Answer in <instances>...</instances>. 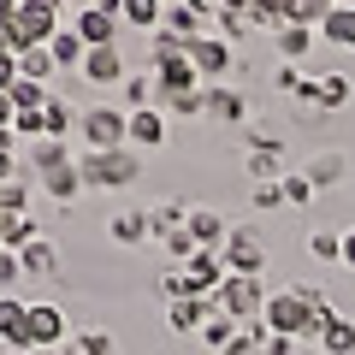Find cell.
Returning <instances> with one entry per match:
<instances>
[{
    "mask_svg": "<svg viewBox=\"0 0 355 355\" xmlns=\"http://www.w3.org/2000/svg\"><path fill=\"white\" fill-rule=\"evenodd\" d=\"M214 308H219V314H231L237 326H249V320H261V308H266V291H261V279H243V272H231V279L219 284Z\"/></svg>",
    "mask_w": 355,
    "mask_h": 355,
    "instance_id": "cell-1",
    "label": "cell"
},
{
    "mask_svg": "<svg viewBox=\"0 0 355 355\" xmlns=\"http://www.w3.org/2000/svg\"><path fill=\"white\" fill-rule=\"evenodd\" d=\"M18 266H24L30 279H53V272H60V249H53L48 237H36V243L18 249Z\"/></svg>",
    "mask_w": 355,
    "mask_h": 355,
    "instance_id": "cell-17",
    "label": "cell"
},
{
    "mask_svg": "<svg viewBox=\"0 0 355 355\" xmlns=\"http://www.w3.org/2000/svg\"><path fill=\"white\" fill-rule=\"evenodd\" d=\"M24 331H30V302L12 291H0V343L6 349H24Z\"/></svg>",
    "mask_w": 355,
    "mask_h": 355,
    "instance_id": "cell-12",
    "label": "cell"
},
{
    "mask_svg": "<svg viewBox=\"0 0 355 355\" xmlns=\"http://www.w3.org/2000/svg\"><path fill=\"white\" fill-rule=\"evenodd\" d=\"M77 36L89 42V48H113V30H119V6H101V0H95V6H83V12H77Z\"/></svg>",
    "mask_w": 355,
    "mask_h": 355,
    "instance_id": "cell-10",
    "label": "cell"
},
{
    "mask_svg": "<svg viewBox=\"0 0 355 355\" xmlns=\"http://www.w3.org/2000/svg\"><path fill=\"white\" fill-rule=\"evenodd\" d=\"M130 142L137 148H160L166 142V113L160 107H130Z\"/></svg>",
    "mask_w": 355,
    "mask_h": 355,
    "instance_id": "cell-15",
    "label": "cell"
},
{
    "mask_svg": "<svg viewBox=\"0 0 355 355\" xmlns=\"http://www.w3.org/2000/svg\"><path fill=\"white\" fill-rule=\"evenodd\" d=\"M184 279H190V291H196V296H207V302H214L219 284H225L231 272H225V261H219V249H196L190 261H184Z\"/></svg>",
    "mask_w": 355,
    "mask_h": 355,
    "instance_id": "cell-9",
    "label": "cell"
},
{
    "mask_svg": "<svg viewBox=\"0 0 355 355\" xmlns=\"http://www.w3.org/2000/svg\"><path fill=\"white\" fill-rule=\"evenodd\" d=\"M207 107H214L219 119H237V113H243V101L231 95V89H207Z\"/></svg>",
    "mask_w": 355,
    "mask_h": 355,
    "instance_id": "cell-34",
    "label": "cell"
},
{
    "mask_svg": "<svg viewBox=\"0 0 355 355\" xmlns=\"http://www.w3.org/2000/svg\"><path fill=\"white\" fill-rule=\"evenodd\" d=\"M184 53H190V65H196L202 77H225V71H231V48H225L219 36H196Z\"/></svg>",
    "mask_w": 355,
    "mask_h": 355,
    "instance_id": "cell-13",
    "label": "cell"
},
{
    "mask_svg": "<svg viewBox=\"0 0 355 355\" xmlns=\"http://www.w3.org/2000/svg\"><path fill=\"white\" fill-rule=\"evenodd\" d=\"M53 71H60V65H53L48 48H24V53H18V77H30V83H48Z\"/></svg>",
    "mask_w": 355,
    "mask_h": 355,
    "instance_id": "cell-22",
    "label": "cell"
},
{
    "mask_svg": "<svg viewBox=\"0 0 355 355\" xmlns=\"http://www.w3.org/2000/svg\"><path fill=\"white\" fill-rule=\"evenodd\" d=\"M184 231L196 237V249H225V237H231V225H225V219L214 214V207H190Z\"/></svg>",
    "mask_w": 355,
    "mask_h": 355,
    "instance_id": "cell-14",
    "label": "cell"
},
{
    "mask_svg": "<svg viewBox=\"0 0 355 355\" xmlns=\"http://www.w3.org/2000/svg\"><path fill=\"white\" fill-rule=\"evenodd\" d=\"M154 77H160V101H184V95H202V71L190 65V53L154 60Z\"/></svg>",
    "mask_w": 355,
    "mask_h": 355,
    "instance_id": "cell-6",
    "label": "cell"
},
{
    "mask_svg": "<svg viewBox=\"0 0 355 355\" xmlns=\"http://www.w3.org/2000/svg\"><path fill=\"white\" fill-rule=\"evenodd\" d=\"M343 266H349V272H355V225L343 231Z\"/></svg>",
    "mask_w": 355,
    "mask_h": 355,
    "instance_id": "cell-42",
    "label": "cell"
},
{
    "mask_svg": "<svg viewBox=\"0 0 355 355\" xmlns=\"http://www.w3.org/2000/svg\"><path fill=\"white\" fill-rule=\"evenodd\" d=\"M125 95H130V107H154V101H148V77H130Z\"/></svg>",
    "mask_w": 355,
    "mask_h": 355,
    "instance_id": "cell-38",
    "label": "cell"
},
{
    "mask_svg": "<svg viewBox=\"0 0 355 355\" xmlns=\"http://www.w3.org/2000/svg\"><path fill=\"white\" fill-rule=\"evenodd\" d=\"M254 202H261V207H279L284 190H279V184H254Z\"/></svg>",
    "mask_w": 355,
    "mask_h": 355,
    "instance_id": "cell-40",
    "label": "cell"
},
{
    "mask_svg": "<svg viewBox=\"0 0 355 355\" xmlns=\"http://www.w3.org/2000/svg\"><path fill=\"white\" fill-rule=\"evenodd\" d=\"M65 355H77V349H65Z\"/></svg>",
    "mask_w": 355,
    "mask_h": 355,
    "instance_id": "cell-46",
    "label": "cell"
},
{
    "mask_svg": "<svg viewBox=\"0 0 355 355\" xmlns=\"http://www.w3.org/2000/svg\"><path fill=\"white\" fill-rule=\"evenodd\" d=\"M77 190H83V172H77V160H65V166H53V172H48V196L71 202Z\"/></svg>",
    "mask_w": 355,
    "mask_h": 355,
    "instance_id": "cell-23",
    "label": "cell"
},
{
    "mask_svg": "<svg viewBox=\"0 0 355 355\" xmlns=\"http://www.w3.org/2000/svg\"><path fill=\"white\" fill-rule=\"evenodd\" d=\"M0 214H30V190L18 184V178H12V184H0Z\"/></svg>",
    "mask_w": 355,
    "mask_h": 355,
    "instance_id": "cell-32",
    "label": "cell"
},
{
    "mask_svg": "<svg viewBox=\"0 0 355 355\" xmlns=\"http://www.w3.org/2000/svg\"><path fill=\"white\" fill-rule=\"evenodd\" d=\"M343 101H349V77H343V71L320 77V107H343Z\"/></svg>",
    "mask_w": 355,
    "mask_h": 355,
    "instance_id": "cell-30",
    "label": "cell"
},
{
    "mask_svg": "<svg viewBox=\"0 0 355 355\" xmlns=\"http://www.w3.org/2000/svg\"><path fill=\"white\" fill-rule=\"evenodd\" d=\"M12 18H18V0H0V30L12 24Z\"/></svg>",
    "mask_w": 355,
    "mask_h": 355,
    "instance_id": "cell-43",
    "label": "cell"
},
{
    "mask_svg": "<svg viewBox=\"0 0 355 355\" xmlns=\"http://www.w3.org/2000/svg\"><path fill=\"white\" fill-rule=\"evenodd\" d=\"M308 249H314L320 261H343V237H338V231H314V237H308Z\"/></svg>",
    "mask_w": 355,
    "mask_h": 355,
    "instance_id": "cell-33",
    "label": "cell"
},
{
    "mask_svg": "<svg viewBox=\"0 0 355 355\" xmlns=\"http://www.w3.org/2000/svg\"><path fill=\"white\" fill-rule=\"evenodd\" d=\"M42 125H48V137H53V142H60V137H65V130H71V125H77V113H71V107H65V101H48V107H42Z\"/></svg>",
    "mask_w": 355,
    "mask_h": 355,
    "instance_id": "cell-27",
    "label": "cell"
},
{
    "mask_svg": "<svg viewBox=\"0 0 355 355\" xmlns=\"http://www.w3.org/2000/svg\"><path fill=\"white\" fill-rule=\"evenodd\" d=\"M24 243H36V219L30 214H0V249H24Z\"/></svg>",
    "mask_w": 355,
    "mask_h": 355,
    "instance_id": "cell-20",
    "label": "cell"
},
{
    "mask_svg": "<svg viewBox=\"0 0 355 355\" xmlns=\"http://www.w3.org/2000/svg\"><path fill=\"white\" fill-rule=\"evenodd\" d=\"M320 355H355V320H343V314H331L326 326H320Z\"/></svg>",
    "mask_w": 355,
    "mask_h": 355,
    "instance_id": "cell-18",
    "label": "cell"
},
{
    "mask_svg": "<svg viewBox=\"0 0 355 355\" xmlns=\"http://www.w3.org/2000/svg\"><path fill=\"white\" fill-rule=\"evenodd\" d=\"M320 30H326V42H338V48H355V0L331 6V12L320 18Z\"/></svg>",
    "mask_w": 355,
    "mask_h": 355,
    "instance_id": "cell-19",
    "label": "cell"
},
{
    "mask_svg": "<svg viewBox=\"0 0 355 355\" xmlns=\"http://www.w3.org/2000/svg\"><path fill=\"white\" fill-rule=\"evenodd\" d=\"M266 343L261 338H249V331H237V343H231V349H219V355H261Z\"/></svg>",
    "mask_w": 355,
    "mask_h": 355,
    "instance_id": "cell-37",
    "label": "cell"
},
{
    "mask_svg": "<svg viewBox=\"0 0 355 355\" xmlns=\"http://www.w3.org/2000/svg\"><path fill=\"white\" fill-rule=\"evenodd\" d=\"M60 6H77V12H83V6H95V0H60Z\"/></svg>",
    "mask_w": 355,
    "mask_h": 355,
    "instance_id": "cell-44",
    "label": "cell"
},
{
    "mask_svg": "<svg viewBox=\"0 0 355 355\" xmlns=\"http://www.w3.org/2000/svg\"><path fill=\"white\" fill-rule=\"evenodd\" d=\"M279 48L291 53V60H302V53L314 48V30H308V24H284V30H279Z\"/></svg>",
    "mask_w": 355,
    "mask_h": 355,
    "instance_id": "cell-26",
    "label": "cell"
},
{
    "mask_svg": "<svg viewBox=\"0 0 355 355\" xmlns=\"http://www.w3.org/2000/svg\"><path fill=\"white\" fill-rule=\"evenodd\" d=\"M48 53H53V65H83V60H89V42H83V36H77V30H71V24H65V30H60V36H53V42H48Z\"/></svg>",
    "mask_w": 355,
    "mask_h": 355,
    "instance_id": "cell-21",
    "label": "cell"
},
{
    "mask_svg": "<svg viewBox=\"0 0 355 355\" xmlns=\"http://www.w3.org/2000/svg\"><path fill=\"white\" fill-rule=\"evenodd\" d=\"M18 272H24V266H18V254H12V249H6V254H0V291H6V284H12V279H18Z\"/></svg>",
    "mask_w": 355,
    "mask_h": 355,
    "instance_id": "cell-39",
    "label": "cell"
},
{
    "mask_svg": "<svg viewBox=\"0 0 355 355\" xmlns=\"http://www.w3.org/2000/svg\"><path fill=\"white\" fill-rule=\"evenodd\" d=\"M0 254H6V249H0Z\"/></svg>",
    "mask_w": 355,
    "mask_h": 355,
    "instance_id": "cell-48",
    "label": "cell"
},
{
    "mask_svg": "<svg viewBox=\"0 0 355 355\" xmlns=\"http://www.w3.org/2000/svg\"><path fill=\"white\" fill-rule=\"evenodd\" d=\"M160 296H166V302H178V296H196V291H190L184 272H166V279H160Z\"/></svg>",
    "mask_w": 355,
    "mask_h": 355,
    "instance_id": "cell-35",
    "label": "cell"
},
{
    "mask_svg": "<svg viewBox=\"0 0 355 355\" xmlns=\"http://www.w3.org/2000/svg\"><path fill=\"white\" fill-rule=\"evenodd\" d=\"M119 18H130V24H142V30H160L166 6H160V0H125V6H119Z\"/></svg>",
    "mask_w": 355,
    "mask_h": 355,
    "instance_id": "cell-24",
    "label": "cell"
},
{
    "mask_svg": "<svg viewBox=\"0 0 355 355\" xmlns=\"http://www.w3.org/2000/svg\"><path fill=\"white\" fill-rule=\"evenodd\" d=\"M18 83V53H0V95H12Z\"/></svg>",
    "mask_w": 355,
    "mask_h": 355,
    "instance_id": "cell-36",
    "label": "cell"
},
{
    "mask_svg": "<svg viewBox=\"0 0 355 355\" xmlns=\"http://www.w3.org/2000/svg\"><path fill=\"white\" fill-rule=\"evenodd\" d=\"M326 6H343V0H326Z\"/></svg>",
    "mask_w": 355,
    "mask_h": 355,
    "instance_id": "cell-45",
    "label": "cell"
},
{
    "mask_svg": "<svg viewBox=\"0 0 355 355\" xmlns=\"http://www.w3.org/2000/svg\"><path fill=\"white\" fill-rule=\"evenodd\" d=\"M279 190H284V202H314V178H302V172H291V178H279Z\"/></svg>",
    "mask_w": 355,
    "mask_h": 355,
    "instance_id": "cell-31",
    "label": "cell"
},
{
    "mask_svg": "<svg viewBox=\"0 0 355 355\" xmlns=\"http://www.w3.org/2000/svg\"><path fill=\"white\" fill-rule=\"evenodd\" d=\"M83 77H89V83H125V53H119V48H89Z\"/></svg>",
    "mask_w": 355,
    "mask_h": 355,
    "instance_id": "cell-16",
    "label": "cell"
},
{
    "mask_svg": "<svg viewBox=\"0 0 355 355\" xmlns=\"http://www.w3.org/2000/svg\"><path fill=\"white\" fill-rule=\"evenodd\" d=\"M148 231H154L148 214H119V219H113V237H119V243H142Z\"/></svg>",
    "mask_w": 355,
    "mask_h": 355,
    "instance_id": "cell-28",
    "label": "cell"
},
{
    "mask_svg": "<svg viewBox=\"0 0 355 355\" xmlns=\"http://www.w3.org/2000/svg\"><path fill=\"white\" fill-rule=\"evenodd\" d=\"M71 349L77 355H119V338H113V331H83Z\"/></svg>",
    "mask_w": 355,
    "mask_h": 355,
    "instance_id": "cell-29",
    "label": "cell"
},
{
    "mask_svg": "<svg viewBox=\"0 0 355 355\" xmlns=\"http://www.w3.org/2000/svg\"><path fill=\"white\" fill-rule=\"evenodd\" d=\"M219 261H225V272H243V279H261V266H266V249L254 231H231L225 249H219Z\"/></svg>",
    "mask_w": 355,
    "mask_h": 355,
    "instance_id": "cell-7",
    "label": "cell"
},
{
    "mask_svg": "<svg viewBox=\"0 0 355 355\" xmlns=\"http://www.w3.org/2000/svg\"><path fill=\"white\" fill-rule=\"evenodd\" d=\"M77 172H83V184H107V190H113V184H130V178H137V154L130 148H89L83 160H77Z\"/></svg>",
    "mask_w": 355,
    "mask_h": 355,
    "instance_id": "cell-4",
    "label": "cell"
},
{
    "mask_svg": "<svg viewBox=\"0 0 355 355\" xmlns=\"http://www.w3.org/2000/svg\"><path fill=\"white\" fill-rule=\"evenodd\" d=\"M207 320H214V302H207V296H178V302L166 308V326L184 331V338H202Z\"/></svg>",
    "mask_w": 355,
    "mask_h": 355,
    "instance_id": "cell-11",
    "label": "cell"
},
{
    "mask_svg": "<svg viewBox=\"0 0 355 355\" xmlns=\"http://www.w3.org/2000/svg\"><path fill=\"white\" fill-rule=\"evenodd\" d=\"M12 30H18L24 48H48V42L60 36V0H18Z\"/></svg>",
    "mask_w": 355,
    "mask_h": 355,
    "instance_id": "cell-2",
    "label": "cell"
},
{
    "mask_svg": "<svg viewBox=\"0 0 355 355\" xmlns=\"http://www.w3.org/2000/svg\"><path fill=\"white\" fill-rule=\"evenodd\" d=\"M48 101H53V95L42 83H30V77H18V83H12V107H18V113H42Z\"/></svg>",
    "mask_w": 355,
    "mask_h": 355,
    "instance_id": "cell-25",
    "label": "cell"
},
{
    "mask_svg": "<svg viewBox=\"0 0 355 355\" xmlns=\"http://www.w3.org/2000/svg\"><path fill=\"white\" fill-rule=\"evenodd\" d=\"M83 142L95 154L101 148H125L130 142V113H119V107H89L83 113Z\"/></svg>",
    "mask_w": 355,
    "mask_h": 355,
    "instance_id": "cell-5",
    "label": "cell"
},
{
    "mask_svg": "<svg viewBox=\"0 0 355 355\" xmlns=\"http://www.w3.org/2000/svg\"><path fill=\"white\" fill-rule=\"evenodd\" d=\"M160 6H166V0H160Z\"/></svg>",
    "mask_w": 355,
    "mask_h": 355,
    "instance_id": "cell-47",
    "label": "cell"
},
{
    "mask_svg": "<svg viewBox=\"0 0 355 355\" xmlns=\"http://www.w3.org/2000/svg\"><path fill=\"white\" fill-rule=\"evenodd\" d=\"M12 119H18V107H12V95H0V130H12Z\"/></svg>",
    "mask_w": 355,
    "mask_h": 355,
    "instance_id": "cell-41",
    "label": "cell"
},
{
    "mask_svg": "<svg viewBox=\"0 0 355 355\" xmlns=\"http://www.w3.org/2000/svg\"><path fill=\"white\" fill-rule=\"evenodd\" d=\"M261 320H266V331H272V338H314V320H308V308H302V296H296V291L266 296Z\"/></svg>",
    "mask_w": 355,
    "mask_h": 355,
    "instance_id": "cell-3",
    "label": "cell"
},
{
    "mask_svg": "<svg viewBox=\"0 0 355 355\" xmlns=\"http://www.w3.org/2000/svg\"><path fill=\"white\" fill-rule=\"evenodd\" d=\"M53 343H65V308L60 302H30L24 349H53Z\"/></svg>",
    "mask_w": 355,
    "mask_h": 355,
    "instance_id": "cell-8",
    "label": "cell"
}]
</instances>
